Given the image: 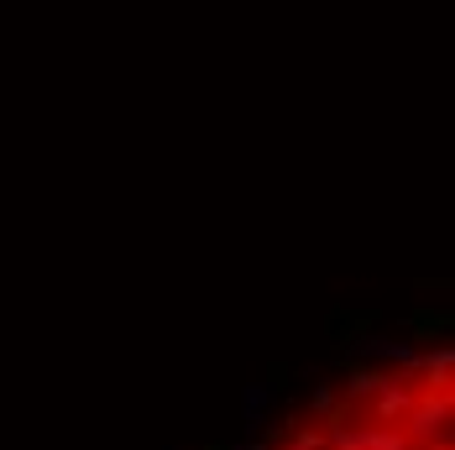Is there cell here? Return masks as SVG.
<instances>
[{
    "mask_svg": "<svg viewBox=\"0 0 455 450\" xmlns=\"http://www.w3.org/2000/svg\"><path fill=\"white\" fill-rule=\"evenodd\" d=\"M319 446H324L319 430H299V435H293V450H319Z\"/></svg>",
    "mask_w": 455,
    "mask_h": 450,
    "instance_id": "cell-4",
    "label": "cell"
},
{
    "mask_svg": "<svg viewBox=\"0 0 455 450\" xmlns=\"http://www.w3.org/2000/svg\"><path fill=\"white\" fill-rule=\"evenodd\" d=\"M398 424H403V435H409L413 446H424V440H440V435L451 430V393H435V388H424Z\"/></svg>",
    "mask_w": 455,
    "mask_h": 450,
    "instance_id": "cell-1",
    "label": "cell"
},
{
    "mask_svg": "<svg viewBox=\"0 0 455 450\" xmlns=\"http://www.w3.org/2000/svg\"><path fill=\"white\" fill-rule=\"evenodd\" d=\"M419 398V388H409V377H387L377 393H371V408H366V419H382V424H398L409 404Z\"/></svg>",
    "mask_w": 455,
    "mask_h": 450,
    "instance_id": "cell-2",
    "label": "cell"
},
{
    "mask_svg": "<svg viewBox=\"0 0 455 450\" xmlns=\"http://www.w3.org/2000/svg\"><path fill=\"white\" fill-rule=\"evenodd\" d=\"M382 382H387V372H351L346 393H351V398H371V393H377Z\"/></svg>",
    "mask_w": 455,
    "mask_h": 450,
    "instance_id": "cell-3",
    "label": "cell"
},
{
    "mask_svg": "<svg viewBox=\"0 0 455 450\" xmlns=\"http://www.w3.org/2000/svg\"><path fill=\"white\" fill-rule=\"evenodd\" d=\"M413 450H455V446H451V435H440V440H424V446H413Z\"/></svg>",
    "mask_w": 455,
    "mask_h": 450,
    "instance_id": "cell-5",
    "label": "cell"
}]
</instances>
